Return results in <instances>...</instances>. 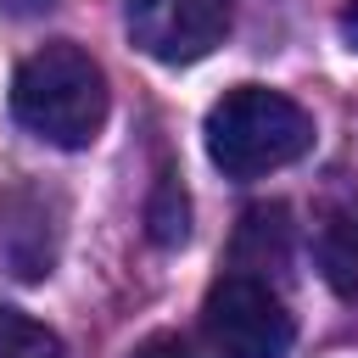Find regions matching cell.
Here are the masks:
<instances>
[{
  "mask_svg": "<svg viewBox=\"0 0 358 358\" xmlns=\"http://www.w3.org/2000/svg\"><path fill=\"white\" fill-rule=\"evenodd\" d=\"M313 263L341 302H358V185L336 179L313 207Z\"/></svg>",
  "mask_w": 358,
  "mask_h": 358,
  "instance_id": "5",
  "label": "cell"
},
{
  "mask_svg": "<svg viewBox=\"0 0 358 358\" xmlns=\"http://www.w3.org/2000/svg\"><path fill=\"white\" fill-rule=\"evenodd\" d=\"M106 106H112V90H106L101 62L73 39L39 45L11 78L17 123L28 134H39L45 145H62V151H84L101 134Z\"/></svg>",
  "mask_w": 358,
  "mask_h": 358,
  "instance_id": "1",
  "label": "cell"
},
{
  "mask_svg": "<svg viewBox=\"0 0 358 358\" xmlns=\"http://www.w3.org/2000/svg\"><path fill=\"white\" fill-rule=\"evenodd\" d=\"M0 263L17 280H45L56 263V218L45 213L39 190H6L0 196Z\"/></svg>",
  "mask_w": 358,
  "mask_h": 358,
  "instance_id": "6",
  "label": "cell"
},
{
  "mask_svg": "<svg viewBox=\"0 0 358 358\" xmlns=\"http://www.w3.org/2000/svg\"><path fill=\"white\" fill-rule=\"evenodd\" d=\"M0 358H62V336L17 308H0Z\"/></svg>",
  "mask_w": 358,
  "mask_h": 358,
  "instance_id": "8",
  "label": "cell"
},
{
  "mask_svg": "<svg viewBox=\"0 0 358 358\" xmlns=\"http://www.w3.org/2000/svg\"><path fill=\"white\" fill-rule=\"evenodd\" d=\"M129 358H196L190 347H185V336H173V330H157V336H145Z\"/></svg>",
  "mask_w": 358,
  "mask_h": 358,
  "instance_id": "9",
  "label": "cell"
},
{
  "mask_svg": "<svg viewBox=\"0 0 358 358\" xmlns=\"http://www.w3.org/2000/svg\"><path fill=\"white\" fill-rule=\"evenodd\" d=\"M201 330H207L218 358H285L296 341L285 296L252 268H224L207 285Z\"/></svg>",
  "mask_w": 358,
  "mask_h": 358,
  "instance_id": "3",
  "label": "cell"
},
{
  "mask_svg": "<svg viewBox=\"0 0 358 358\" xmlns=\"http://www.w3.org/2000/svg\"><path fill=\"white\" fill-rule=\"evenodd\" d=\"M145 235L157 241V246H179L185 235H190V196H185V185L162 168L157 173V185H151V201H145Z\"/></svg>",
  "mask_w": 358,
  "mask_h": 358,
  "instance_id": "7",
  "label": "cell"
},
{
  "mask_svg": "<svg viewBox=\"0 0 358 358\" xmlns=\"http://www.w3.org/2000/svg\"><path fill=\"white\" fill-rule=\"evenodd\" d=\"M229 17L235 0H123L129 39L162 67H190L213 45H224Z\"/></svg>",
  "mask_w": 358,
  "mask_h": 358,
  "instance_id": "4",
  "label": "cell"
},
{
  "mask_svg": "<svg viewBox=\"0 0 358 358\" xmlns=\"http://www.w3.org/2000/svg\"><path fill=\"white\" fill-rule=\"evenodd\" d=\"M207 157L229 179H263L274 168H291L296 157L313 151V117L280 90L263 84H235L213 101L201 123Z\"/></svg>",
  "mask_w": 358,
  "mask_h": 358,
  "instance_id": "2",
  "label": "cell"
}]
</instances>
